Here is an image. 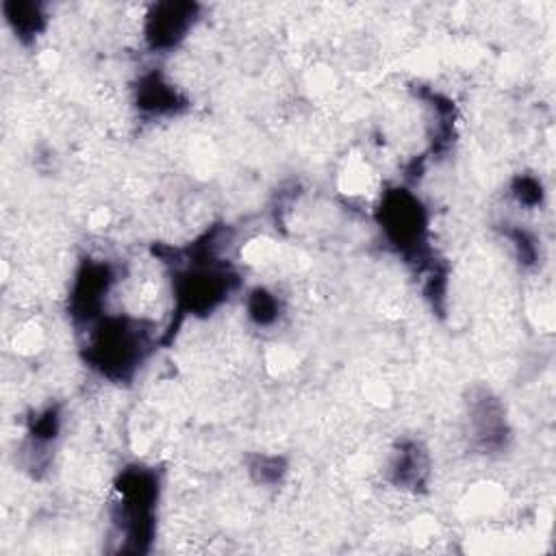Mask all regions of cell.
I'll return each instance as SVG.
<instances>
[{"mask_svg": "<svg viewBox=\"0 0 556 556\" xmlns=\"http://www.w3.org/2000/svg\"><path fill=\"white\" fill-rule=\"evenodd\" d=\"M117 285V269L111 261L104 258H85L74 271L67 313L74 326H85V330L106 315V302L113 295Z\"/></svg>", "mask_w": 556, "mask_h": 556, "instance_id": "cell-4", "label": "cell"}, {"mask_svg": "<svg viewBox=\"0 0 556 556\" xmlns=\"http://www.w3.org/2000/svg\"><path fill=\"white\" fill-rule=\"evenodd\" d=\"M85 334V363L111 382H128L154 345V332L150 330V324L122 313H106L93 321Z\"/></svg>", "mask_w": 556, "mask_h": 556, "instance_id": "cell-2", "label": "cell"}, {"mask_svg": "<svg viewBox=\"0 0 556 556\" xmlns=\"http://www.w3.org/2000/svg\"><path fill=\"white\" fill-rule=\"evenodd\" d=\"M506 237L513 243L515 254H517L521 265H534L536 263L539 248H536V239H534L532 232H528L523 228H515V230H508Z\"/></svg>", "mask_w": 556, "mask_h": 556, "instance_id": "cell-12", "label": "cell"}, {"mask_svg": "<svg viewBox=\"0 0 556 556\" xmlns=\"http://www.w3.org/2000/svg\"><path fill=\"white\" fill-rule=\"evenodd\" d=\"M469 434L480 450H497L506 443V415L497 397L482 391L469 402Z\"/></svg>", "mask_w": 556, "mask_h": 556, "instance_id": "cell-7", "label": "cell"}, {"mask_svg": "<svg viewBox=\"0 0 556 556\" xmlns=\"http://www.w3.org/2000/svg\"><path fill=\"white\" fill-rule=\"evenodd\" d=\"M132 102L143 117H172L189 106V100L161 72H148L137 80Z\"/></svg>", "mask_w": 556, "mask_h": 556, "instance_id": "cell-6", "label": "cell"}, {"mask_svg": "<svg viewBox=\"0 0 556 556\" xmlns=\"http://www.w3.org/2000/svg\"><path fill=\"white\" fill-rule=\"evenodd\" d=\"M245 311L252 324L258 328H269L280 317V300L265 287H254L245 298Z\"/></svg>", "mask_w": 556, "mask_h": 556, "instance_id": "cell-10", "label": "cell"}, {"mask_svg": "<svg viewBox=\"0 0 556 556\" xmlns=\"http://www.w3.org/2000/svg\"><path fill=\"white\" fill-rule=\"evenodd\" d=\"M161 476L154 467L130 465L119 471L109 504L111 539L117 552L146 554L156 534Z\"/></svg>", "mask_w": 556, "mask_h": 556, "instance_id": "cell-1", "label": "cell"}, {"mask_svg": "<svg viewBox=\"0 0 556 556\" xmlns=\"http://www.w3.org/2000/svg\"><path fill=\"white\" fill-rule=\"evenodd\" d=\"M428 473H430V460L426 450L417 441L400 443L389 463V480L397 489L417 491L419 486L426 484Z\"/></svg>", "mask_w": 556, "mask_h": 556, "instance_id": "cell-8", "label": "cell"}, {"mask_svg": "<svg viewBox=\"0 0 556 556\" xmlns=\"http://www.w3.org/2000/svg\"><path fill=\"white\" fill-rule=\"evenodd\" d=\"M376 222L384 243L415 265L419 271L430 265V219L424 202L406 187H391L382 193Z\"/></svg>", "mask_w": 556, "mask_h": 556, "instance_id": "cell-3", "label": "cell"}, {"mask_svg": "<svg viewBox=\"0 0 556 556\" xmlns=\"http://www.w3.org/2000/svg\"><path fill=\"white\" fill-rule=\"evenodd\" d=\"M250 471L254 473L256 482H263V484H274L280 480V476L285 473V465L278 456H261L252 467Z\"/></svg>", "mask_w": 556, "mask_h": 556, "instance_id": "cell-13", "label": "cell"}, {"mask_svg": "<svg viewBox=\"0 0 556 556\" xmlns=\"http://www.w3.org/2000/svg\"><path fill=\"white\" fill-rule=\"evenodd\" d=\"M4 20L20 41H33L46 28V13L35 2H7L2 7Z\"/></svg>", "mask_w": 556, "mask_h": 556, "instance_id": "cell-9", "label": "cell"}, {"mask_svg": "<svg viewBox=\"0 0 556 556\" xmlns=\"http://www.w3.org/2000/svg\"><path fill=\"white\" fill-rule=\"evenodd\" d=\"M513 195H515V200H517L521 206H528V208L539 206L541 200H543L541 180L534 178V176H528V174L517 176L515 182H513Z\"/></svg>", "mask_w": 556, "mask_h": 556, "instance_id": "cell-11", "label": "cell"}, {"mask_svg": "<svg viewBox=\"0 0 556 556\" xmlns=\"http://www.w3.org/2000/svg\"><path fill=\"white\" fill-rule=\"evenodd\" d=\"M200 20L195 2H156L143 17V41L154 54L178 48Z\"/></svg>", "mask_w": 556, "mask_h": 556, "instance_id": "cell-5", "label": "cell"}]
</instances>
